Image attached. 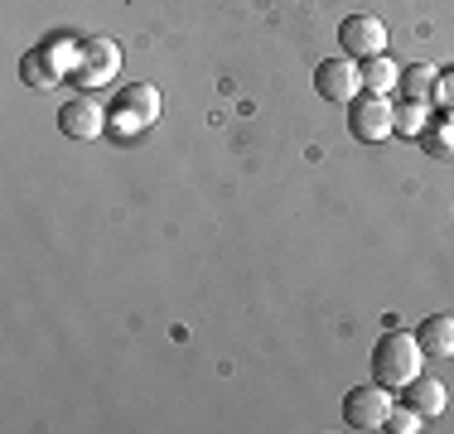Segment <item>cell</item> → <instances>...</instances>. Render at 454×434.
<instances>
[{
  "label": "cell",
  "mask_w": 454,
  "mask_h": 434,
  "mask_svg": "<svg viewBox=\"0 0 454 434\" xmlns=\"http://www.w3.org/2000/svg\"><path fill=\"white\" fill-rule=\"evenodd\" d=\"M116 73H121V49H116V39H82L73 82L78 87H102V82H112Z\"/></svg>",
  "instance_id": "cell-5"
},
{
  "label": "cell",
  "mask_w": 454,
  "mask_h": 434,
  "mask_svg": "<svg viewBox=\"0 0 454 434\" xmlns=\"http://www.w3.org/2000/svg\"><path fill=\"white\" fill-rule=\"evenodd\" d=\"M420 362H426V347L416 343V333L387 329L372 347V376H377V386H387V391H406L420 376Z\"/></svg>",
  "instance_id": "cell-1"
},
{
  "label": "cell",
  "mask_w": 454,
  "mask_h": 434,
  "mask_svg": "<svg viewBox=\"0 0 454 434\" xmlns=\"http://www.w3.org/2000/svg\"><path fill=\"white\" fill-rule=\"evenodd\" d=\"M387 415H392V391L387 386H353L343 396V425L348 430H382Z\"/></svg>",
  "instance_id": "cell-4"
},
{
  "label": "cell",
  "mask_w": 454,
  "mask_h": 434,
  "mask_svg": "<svg viewBox=\"0 0 454 434\" xmlns=\"http://www.w3.org/2000/svg\"><path fill=\"white\" fill-rule=\"evenodd\" d=\"M106 121H112V112H106L102 102H92V97H73L59 112V130L73 140H97L106 130Z\"/></svg>",
  "instance_id": "cell-9"
},
{
  "label": "cell",
  "mask_w": 454,
  "mask_h": 434,
  "mask_svg": "<svg viewBox=\"0 0 454 434\" xmlns=\"http://www.w3.org/2000/svg\"><path fill=\"white\" fill-rule=\"evenodd\" d=\"M420 140H426L430 155L454 159V116H440V121H430L426 130H420Z\"/></svg>",
  "instance_id": "cell-14"
},
{
  "label": "cell",
  "mask_w": 454,
  "mask_h": 434,
  "mask_svg": "<svg viewBox=\"0 0 454 434\" xmlns=\"http://www.w3.org/2000/svg\"><path fill=\"white\" fill-rule=\"evenodd\" d=\"M435 102H440V112L454 116V73H440V82H435Z\"/></svg>",
  "instance_id": "cell-17"
},
{
  "label": "cell",
  "mask_w": 454,
  "mask_h": 434,
  "mask_svg": "<svg viewBox=\"0 0 454 434\" xmlns=\"http://www.w3.org/2000/svg\"><path fill=\"white\" fill-rule=\"evenodd\" d=\"M348 126H353V136H358L363 145H377V140L396 136V106L387 102V97H377V92H363V97L348 102Z\"/></svg>",
  "instance_id": "cell-3"
},
{
  "label": "cell",
  "mask_w": 454,
  "mask_h": 434,
  "mask_svg": "<svg viewBox=\"0 0 454 434\" xmlns=\"http://www.w3.org/2000/svg\"><path fill=\"white\" fill-rule=\"evenodd\" d=\"M315 92L324 102H353L363 97V68L343 53V58H324L315 68Z\"/></svg>",
  "instance_id": "cell-6"
},
{
  "label": "cell",
  "mask_w": 454,
  "mask_h": 434,
  "mask_svg": "<svg viewBox=\"0 0 454 434\" xmlns=\"http://www.w3.org/2000/svg\"><path fill=\"white\" fill-rule=\"evenodd\" d=\"M382 430H392V434H416V430H426V415H420L416 406H392V415H387Z\"/></svg>",
  "instance_id": "cell-16"
},
{
  "label": "cell",
  "mask_w": 454,
  "mask_h": 434,
  "mask_svg": "<svg viewBox=\"0 0 454 434\" xmlns=\"http://www.w3.org/2000/svg\"><path fill=\"white\" fill-rule=\"evenodd\" d=\"M392 87H402V68H396L387 53H377V58H363V92L387 97Z\"/></svg>",
  "instance_id": "cell-12"
},
{
  "label": "cell",
  "mask_w": 454,
  "mask_h": 434,
  "mask_svg": "<svg viewBox=\"0 0 454 434\" xmlns=\"http://www.w3.org/2000/svg\"><path fill=\"white\" fill-rule=\"evenodd\" d=\"M406 406H416L426 420H435V415H445L450 391H445V382H435V376H416V382L406 386Z\"/></svg>",
  "instance_id": "cell-11"
},
{
  "label": "cell",
  "mask_w": 454,
  "mask_h": 434,
  "mask_svg": "<svg viewBox=\"0 0 454 434\" xmlns=\"http://www.w3.org/2000/svg\"><path fill=\"white\" fill-rule=\"evenodd\" d=\"M78 49L82 43H63V39L39 43V49H29L25 58H20V78L29 87H39V92H44V87H59L73 68H78Z\"/></svg>",
  "instance_id": "cell-2"
},
{
  "label": "cell",
  "mask_w": 454,
  "mask_h": 434,
  "mask_svg": "<svg viewBox=\"0 0 454 434\" xmlns=\"http://www.w3.org/2000/svg\"><path fill=\"white\" fill-rule=\"evenodd\" d=\"M339 43L348 58H377L387 53V25L377 15H348L339 25Z\"/></svg>",
  "instance_id": "cell-7"
},
{
  "label": "cell",
  "mask_w": 454,
  "mask_h": 434,
  "mask_svg": "<svg viewBox=\"0 0 454 434\" xmlns=\"http://www.w3.org/2000/svg\"><path fill=\"white\" fill-rule=\"evenodd\" d=\"M112 116H116V121H121L126 130H145V126H155V121H160V87L131 82L121 97H116Z\"/></svg>",
  "instance_id": "cell-8"
},
{
  "label": "cell",
  "mask_w": 454,
  "mask_h": 434,
  "mask_svg": "<svg viewBox=\"0 0 454 434\" xmlns=\"http://www.w3.org/2000/svg\"><path fill=\"white\" fill-rule=\"evenodd\" d=\"M416 343L426 347V357H454V314H430V319H420Z\"/></svg>",
  "instance_id": "cell-10"
},
{
  "label": "cell",
  "mask_w": 454,
  "mask_h": 434,
  "mask_svg": "<svg viewBox=\"0 0 454 434\" xmlns=\"http://www.w3.org/2000/svg\"><path fill=\"white\" fill-rule=\"evenodd\" d=\"M435 82H440V68H430V63H411V68H402L406 102H435Z\"/></svg>",
  "instance_id": "cell-13"
},
{
  "label": "cell",
  "mask_w": 454,
  "mask_h": 434,
  "mask_svg": "<svg viewBox=\"0 0 454 434\" xmlns=\"http://www.w3.org/2000/svg\"><path fill=\"white\" fill-rule=\"evenodd\" d=\"M430 126V102H406L396 106V136H420Z\"/></svg>",
  "instance_id": "cell-15"
}]
</instances>
